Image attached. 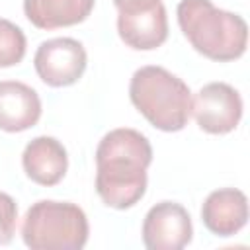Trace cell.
Segmentation results:
<instances>
[{
	"instance_id": "7a4b0ae2",
	"label": "cell",
	"mask_w": 250,
	"mask_h": 250,
	"mask_svg": "<svg viewBox=\"0 0 250 250\" xmlns=\"http://www.w3.org/2000/svg\"><path fill=\"white\" fill-rule=\"evenodd\" d=\"M176 16L184 37L199 55L217 62L244 55L248 25L242 16L221 10L211 0H180Z\"/></svg>"
},
{
	"instance_id": "ba28073f",
	"label": "cell",
	"mask_w": 250,
	"mask_h": 250,
	"mask_svg": "<svg viewBox=\"0 0 250 250\" xmlns=\"http://www.w3.org/2000/svg\"><path fill=\"white\" fill-rule=\"evenodd\" d=\"M117 33L121 41L135 51L158 49L168 37V16L162 2L117 14Z\"/></svg>"
},
{
	"instance_id": "5bb4252c",
	"label": "cell",
	"mask_w": 250,
	"mask_h": 250,
	"mask_svg": "<svg viewBox=\"0 0 250 250\" xmlns=\"http://www.w3.org/2000/svg\"><path fill=\"white\" fill-rule=\"evenodd\" d=\"M18 205L12 195L0 191V244H10L16 234Z\"/></svg>"
},
{
	"instance_id": "30bf717a",
	"label": "cell",
	"mask_w": 250,
	"mask_h": 250,
	"mask_svg": "<svg viewBox=\"0 0 250 250\" xmlns=\"http://www.w3.org/2000/svg\"><path fill=\"white\" fill-rule=\"evenodd\" d=\"M201 221L217 236H232L248 221V199L236 188L215 189L201 205Z\"/></svg>"
},
{
	"instance_id": "277c9868",
	"label": "cell",
	"mask_w": 250,
	"mask_h": 250,
	"mask_svg": "<svg viewBox=\"0 0 250 250\" xmlns=\"http://www.w3.org/2000/svg\"><path fill=\"white\" fill-rule=\"evenodd\" d=\"M88 217L76 203L41 199L21 223L23 244L31 250H80L88 242Z\"/></svg>"
},
{
	"instance_id": "4fadbf2b",
	"label": "cell",
	"mask_w": 250,
	"mask_h": 250,
	"mask_svg": "<svg viewBox=\"0 0 250 250\" xmlns=\"http://www.w3.org/2000/svg\"><path fill=\"white\" fill-rule=\"evenodd\" d=\"M25 33L20 25L0 18V68L16 66L25 57Z\"/></svg>"
},
{
	"instance_id": "8992f818",
	"label": "cell",
	"mask_w": 250,
	"mask_h": 250,
	"mask_svg": "<svg viewBox=\"0 0 250 250\" xmlns=\"http://www.w3.org/2000/svg\"><path fill=\"white\" fill-rule=\"evenodd\" d=\"M242 98L227 82H209L191 100V113L201 131L227 135L236 129L242 117Z\"/></svg>"
},
{
	"instance_id": "52a82bcc",
	"label": "cell",
	"mask_w": 250,
	"mask_h": 250,
	"mask_svg": "<svg viewBox=\"0 0 250 250\" xmlns=\"http://www.w3.org/2000/svg\"><path fill=\"white\" fill-rule=\"evenodd\" d=\"M193 225L184 205L160 201L143 221V244L148 250H180L191 242Z\"/></svg>"
},
{
	"instance_id": "9c48e42d",
	"label": "cell",
	"mask_w": 250,
	"mask_h": 250,
	"mask_svg": "<svg viewBox=\"0 0 250 250\" xmlns=\"http://www.w3.org/2000/svg\"><path fill=\"white\" fill-rule=\"evenodd\" d=\"M21 166L31 182L49 188L64 178L68 170V154L61 141L55 137L39 135L25 145Z\"/></svg>"
},
{
	"instance_id": "6da1fadb",
	"label": "cell",
	"mask_w": 250,
	"mask_h": 250,
	"mask_svg": "<svg viewBox=\"0 0 250 250\" xmlns=\"http://www.w3.org/2000/svg\"><path fill=\"white\" fill-rule=\"evenodd\" d=\"M152 162L148 139L129 127L105 133L96 148V191L113 209L137 205L146 191V168Z\"/></svg>"
},
{
	"instance_id": "5b68a950",
	"label": "cell",
	"mask_w": 250,
	"mask_h": 250,
	"mask_svg": "<svg viewBox=\"0 0 250 250\" xmlns=\"http://www.w3.org/2000/svg\"><path fill=\"white\" fill-rule=\"evenodd\" d=\"M88 55L80 41L72 37H55L43 41L33 57L37 76L53 88L78 82L86 70Z\"/></svg>"
},
{
	"instance_id": "7c38bea8",
	"label": "cell",
	"mask_w": 250,
	"mask_h": 250,
	"mask_svg": "<svg viewBox=\"0 0 250 250\" xmlns=\"http://www.w3.org/2000/svg\"><path fill=\"white\" fill-rule=\"evenodd\" d=\"M96 0H23L25 18L39 29H57L82 23Z\"/></svg>"
},
{
	"instance_id": "8fae6325",
	"label": "cell",
	"mask_w": 250,
	"mask_h": 250,
	"mask_svg": "<svg viewBox=\"0 0 250 250\" xmlns=\"http://www.w3.org/2000/svg\"><path fill=\"white\" fill-rule=\"evenodd\" d=\"M41 117L39 94L18 80H0V131L21 133Z\"/></svg>"
},
{
	"instance_id": "9a60e30c",
	"label": "cell",
	"mask_w": 250,
	"mask_h": 250,
	"mask_svg": "<svg viewBox=\"0 0 250 250\" xmlns=\"http://www.w3.org/2000/svg\"><path fill=\"white\" fill-rule=\"evenodd\" d=\"M160 0H113L117 12H131V10H145L150 8L154 4H158Z\"/></svg>"
},
{
	"instance_id": "3957f363",
	"label": "cell",
	"mask_w": 250,
	"mask_h": 250,
	"mask_svg": "<svg viewBox=\"0 0 250 250\" xmlns=\"http://www.w3.org/2000/svg\"><path fill=\"white\" fill-rule=\"evenodd\" d=\"M129 98L137 111L156 129L182 131L191 115L189 86L164 66L146 64L133 72Z\"/></svg>"
}]
</instances>
